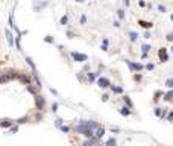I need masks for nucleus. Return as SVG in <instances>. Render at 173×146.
<instances>
[{
	"label": "nucleus",
	"instance_id": "obj_21",
	"mask_svg": "<svg viewBox=\"0 0 173 146\" xmlns=\"http://www.w3.org/2000/svg\"><path fill=\"white\" fill-rule=\"evenodd\" d=\"M117 17H118V20H125V9H117Z\"/></svg>",
	"mask_w": 173,
	"mask_h": 146
},
{
	"label": "nucleus",
	"instance_id": "obj_37",
	"mask_svg": "<svg viewBox=\"0 0 173 146\" xmlns=\"http://www.w3.org/2000/svg\"><path fill=\"white\" fill-rule=\"evenodd\" d=\"M167 120H169V122H173V111H172V113H169V116H167Z\"/></svg>",
	"mask_w": 173,
	"mask_h": 146
},
{
	"label": "nucleus",
	"instance_id": "obj_22",
	"mask_svg": "<svg viewBox=\"0 0 173 146\" xmlns=\"http://www.w3.org/2000/svg\"><path fill=\"white\" fill-rule=\"evenodd\" d=\"M123 102H125V105H126V106L132 108V100L129 99V96H125V97H123Z\"/></svg>",
	"mask_w": 173,
	"mask_h": 146
},
{
	"label": "nucleus",
	"instance_id": "obj_33",
	"mask_svg": "<svg viewBox=\"0 0 173 146\" xmlns=\"http://www.w3.org/2000/svg\"><path fill=\"white\" fill-rule=\"evenodd\" d=\"M159 96H161V91H155V97H153V100L157 102V100L159 99Z\"/></svg>",
	"mask_w": 173,
	"mask_h": 146
},
{
	"label": "nucleus",
	"instance_id": "obj_45",
	"mask_svg": "<svg viewBox=\"0 0 173 146\" xmlns=\"http://www.w3.org/2000/svg\"><path fill=\"white\" fill-rule=\"evenodd\" d=\"M138 5H140V6H146V3H144L143 0H140V2H138Z\"/></svg>",
	"mask_w": 173,
	"mask_h": 146
},
{
	"label": "nucleus",
	"instance_id": "obj_47",
	"mask_svg": "<svg viewBox=\"0 0 173 146\" xmlns=\"http://www.w3.org/2000/svg\"><path fill=\"white\" fill-rule=\"evenodd\" d=\"M170 20H172V21H173V14H172V15H170Z\"/></svg>",
	"mask_w": 173,
	"mask_h": 146
},
{
	"label": "nucleus",
	"instance_id": "obj_34",
	"mask_svg": "<svg viewBox=\"0 0 173 146\" xmlns=\"http://www.w3.org/2000/svg\"><path fill=\"white\" fill-rule=\"evenodd\" d=\"M167 40H169V41H173V32H169V33H167Z\"/></svg>",
	"mask_w": 173,
	"mask_h": 146
},
{
	"label": "nucleus",
	"instance_id": "obj_39",
	"mask_svg": "<svg viewBox=\"0 0 173 146\" xmlns=\"http://www.w3.org/2000/svg\"><path fill=\"white\" fill-rule=\"evenodd\" d=\"M112 24H114V27H120V26H122V24H120V21H118V20H115Z\"/></svg>",
	"mask_w": 173,
	"mask_h": 146
},
{
	"label": "nucleus",
	"instance_id": "obj_17",
	"mask_svg": "<svg viewBox=\"0 0 173 146\" xmlns=\"http://www.w3.org/2000/svg\"><path fill=\"white\" fill-rule=\"evenodd\" d=\"M164 85H165L167 88L173 90V78H167V79H165V82H164Z\"/></svg>",
	"mask_w": 173,
	"mask_h": 146
},
{
	"label": "nucleus",
	"instance_id": "obj_12",
	"mask_svg": "<svg viewBox=\"0 0 173 146\" xmlns=\"http://www.w3.org/2000/svg\"><path fill=\"white\" fill-rule=\"evenodd\" d=\"M86 78H88V82H94L96 78H99V73H86Z\"/></svg>",
	"mask_w": 173,
	"mask_h": 146
},
{
	"label": "nucleus",
	"instance_id": "obj_40",
	"mask_svg": "<svg viewBox=\"0 0 173 146\" xmlns=\"http://www.w3.org/2000/svg\"><path fill=\"white\" fill-rule=\"evenodd\" d=\"M61 130L64 131V132H68V131H70V128H68V126H61Z\"/></svg>",
	"mask_w": 173,
	"mask_h": 146
},
{
	"label": "nucleus",
	"instance_id": "obj_15",
	"mask_svg": "<svg viewBox=\"0 0 173 146\" xmlns=\"http://www.w3.org/2000/svg\"><path fill=\"white\" fill-rule=\"evenodd\" d=\"M164 100H167V102H172L173 100V90H170V91H167L164 94Z\"/></svg>",
	"mask_w": 173,
	"mask_h": 146
},
{
	"label": "nucleus",
	"instance_id": "obj_46",
	"mask_svg": "<svg viewBox=\"0 0 173 146\" xmlns=\"http://www.w3.org/2000/svg\"><path fill=\"white\" fill-rule=\"evenodd\" d=\"M74 2H78V3H84L85 0H74Z\"/></svg>",
	"mask_w": 173,
	"mask_h": 146
},
{
	"label": "nucleus",
	"instance_id": "obj_31",
	"mask_svg": "<svg viewBox=\"0 0 173 146\" xmlns=\"http://www.w3.org/2000/svg\"><path fill=\"white\" fill-rule=\"evenodd\" d=\"M29 119H27V117H21V119H18V120H17V123H26Z\"/></svg>",
	"mask_w": 173,
	"mask_h": 146
},
{
	"label": "nucleus",
	"instance_id": "obj_32",
	"mask_svg": "<svg viewBox=\"0 0 173 146\" xmlns=\"http://www.w3.org/2000/svg\"><path fill=\"white\" fill-rule=\"evenodd\" d=\"M17 131H18V126H11V128H9V132H12V134L17 132Z\"/></svg>",
	"mask_w": 173,
	"mask_h": 146
},
{
	"label": "nucleus",
	"instance_id": "obj_3",
	"mask_svg": "<svg viewBox=\"0 0 173 146\" xmlns=\"http://www.w3.org/2000/svg\"><path fill=\"white\" fill-rule=\"evenodd\" d=\"M97 85L100 88H108V87H111V81L105 76H99L97 78Z\"/></svg>",
	"mask_w": 173,
	"mask_h": 146
},
{
	"label": "nucleus",
	"instance_id": "obj_4",
	"mask_svg": "<svg viewBox=\"0 0 173 146\" xmlns=\"http://www.w3.org/2000/svg\"><path fill=\"white\" fill-rule=\"evenodd\" d=\"M15 75H12V72H8V73H3L0 76V84H5V82H9L11 79H14Z\"/></svg>",
	"mask_w": 173,
	"mask_h": 146
},
{
	"label": "nucleus",
	"instance_id": "obj_9",
	"mask_svg": "<svg viewBox=\"0 0 173 146\" xmlns=\"http://www.w3.org/2000/svg\"><path fill=\"white\" fill-rule=\"evenodd\" d=\"M118 113L122 114V116H125V117H128V116H131V108L125 105V106H122V108L118 110Z\"/></svg>",
	"mask_w": 173,
	"mask_h": 146
},
{
	"label": "nucleus",
	"instance_id": "obj_18",
	"mask_svg": "<svg viewBox=\"0 0 173 146\" xmlns=\"http://www.w3.org/2000/svg\"><path fill=\"white\" fill-rule=\"evenodd\" d=\"M0 126H3V128H11V126H12V122H11V120H2V122H0Z\"/></svg>",
	"mask_w": 173,
	"mask_h": 146
},
{
	"label": "nucleus",
	"instance_id": "obj_16",
	"mask_svg": "<svg viewBox=\"0 0 173 146\" xmlns=\"http://www.w3.org/2000/svg\"><path fill=\"white\" fill-rule=\"evenodd\" d=\"M111 91L115 93V94H120V93H123V88L122 87H117V85H111Z\"/></svg>",
	"mask_w": 173,
	"mask_h": 146
},
{
	"label": "nucleus",
	"instance_id": "obj_49",
	"mask_svg": "<svg viewBox=\"0 0 173 146\" xmlns=\"http://www.w3.org/2000/svg\"><path fill=\"white\" fill-rule=\"evenodd\" d=\"M100 146H106V145H100Z\"/></svg>",
	"mask_w": 173,
	"mask_h": 146
},
{
	"label": "nucleus",
	"instance_id": "obj_38",
	"mask_svg": "<svg viewBox=\"0 0 173 146\" xmlns=\"http://www.w3.org/2000/svg\"><path fill=\"white\" fill-rule=\"evenodd\" d=\"M100 49L103 50V52H106V50H108V44H102V46H100Z\"/></svg>",
	"mask_w": 173,
	"mask_h": 146
},
{
	"label": "nucleus",
	"instance_id": "obj_23",
	"mask_svg": "<svg viewBox=\"0 0 173 146\" xmlns=\"http://www.w3.org/2000/svg\"><path fill=\"white\" fill-rule=\"evenodd\" d=\"M157 9H158V12H159V14H164V12H167V8L164 6V5H161V3H159L158 6H157Z\"/></svg>",
	"mask_w": 173,
	"mask_h": 146
},
{
	"label": "nucleus",
	"instance_id": "obj_27",
	"mask_svg": "<svg viewBox=\"0 0 173 146\" xmlns=\"http://www.w3.org/2000/svg\"><path fill=\"white\" fill-rule=\"evenodd\" d=\"M27 91H31V93L33 94V96H37V90L33 88V87L31 85V84H29V85H27Z\"/></svg>",
	"mask_w": 173,
	"mask_h": 146
},
{
	"label": "nucleus",
	"instance_id": "obj_26",
	"mask_svg": "<svg viewBox=\"0 0 173 146\" xmlns=\"http://www.w3.org/2000/svg\"><path fill=\"white\" fill-rule=\"evenodd\" d=\"M155 114H157L158 117H163V108H159V106H157V108H155Z\"/></svg>",
	"mask_w": 173,
	"mask_h": 146
},
{
	"label": "nucleus",
	"instance_id": "obj_20",
	"mask_svg": "<svg viewBox=\"0 0 173 146\" xmlns=\"http://www.w3.org/2000/svg\"><path fill=\"white\" fill-rule=\"evenodd\" d=\"M150 49H152V46H150V44H143V46H141L143 53H149V52H150Z\"/></svg>",
	"mask_w": 173,
	"mask_h": 146
},
{
	"label": "nucleus",
	"instance_id": "obj_24",
	"mask_svg": "<svg viewBox=\"0 0 173 146\" xmlns=\"http://www.w3.org/2000/svg\"><path fill=\"white\" fill-rule=\"evenodd\" d=\"M96 140H97V138H96V137H93V138H90V140H86V142H85V143H84L82 146H93V143L96 142Z\"/></svg>",
	"mask_w": 173,
	"mask_h": 146
},
{
	"label": "nucleus",
	"instance_id": "obj_43",
	"mask_svg": "<svg viewBox=\"0 0 173 146\" xmlns=\"http://www.w3.org/2000/svg\"><path fill=\"white\" fill-rule=\"evenodd\" d=\"M56 110H58V104H53V105H52V111H53V113H55Z\"/></svg>",
	"mask_w": 173,
	"mask_h": 146
},
{
	"label": "nucleus",
	"instance_id": "obj_5",
	"mask_svg": "<svg viewBox=\"0 0 173 146\" xmlns=\"http://www.w3.org/2000/svg\"><path fill=\"white\" fill-rule=\"evenodd\" d=\"M158 57H159V61L161 63H167L169 61V55H167V49H159L158 50Z\"/></svg>",
	"mask_w": 173,
	"mask_h": 146
},
{
	"label": "nucleus",
	"instance_id": "obj_44",
	"mask_svg": "<svg viewBox=\"0 0 173 146\" xmlns=\"http://www.w3.org/2000/svg\"><path fill=\"white\" fill-rule=\"evenodd\" d=\"M123 3H125V6H126V8H128L129 5H131V2H129V0H123Z\"/></svg>",
	"mask_w": 173,
	"mask_h": 146
},
{
	"label": "nucleus",
	"instance_id": "obj_41",
	"mask_svg": "<svg viewBox=\"0 0 173 146\" xmlns=\"http://www.w3.org/2000/svg\"><path fill=\"white\" fill-rule=\"evenodd\" d=\"M108 99H109V96H108V94H103V96H102V100H103V102H106Z\"/></svg>",
	"mask_w": 173,
	"mask_h": 146
},
{
	"label": "nucleus",
	"instance_id": "obj_13",
	"mask_svg": "<svg viewBox=\"0 0 173 146\" xmlns=\"http://www.w3.org/2000/svg\"><path fill=\"white\" fill-rule=\"evenodd\" d=\"M26 63L31 65V69L33 70V73H37V67H35V64H33V61H32V58L31 57H26Z\"/></svg>",
	"mask_w": 173,
	"mask_h": 146
},
{
	"label": "nucleus",
	"instance_id": "obj_42",
	"mask_svg": "<svg viewBox=\"0 0 173 146\" xmlns=\"http://www.w3.org/2000/svg\"><path fill=\"white\" fill-rule=\"evenodd\" d=\"M134 79L135 81H141V75H134Z\"/></svg>",
	"mask_w": 173,
	"mask_h": 146
},
{
	"label": "nucleus",
	"instance_id": "obj_19",
	"mask_svg": "<svg viewBox=\"0 0 173 146\" xmlns=\"http://www.w3.org/2000/svg\"><path fill=\"white\" fill-rule=\"evenodd\" d=\"M67 23H68V15L65 14V15H62V17H61V20H59V24H61V26H65Z\"/></svg>",
	"mask_w": 173,
	"mask_h": 146
},
{
	"label": "nucleus",
	"instance_id": "obj_30",
	"mask_svg": "<svg viewBox=\"0 0 173 146\" xmlns=\"http://www.w3.org/2000/svg\"><path fill=\"white\" fill-rule=\"evenodd\" d=\"M44 41L46 43H53V38H52L50 35H47V37H44Z\"/></svg>",
	"mask_w": 173,
	"mask_h": 146
},
{
	"label": "nucleus",
	"instance_id": "obj_8",
	"mask_svg": "<svg viewBox=\"0 0 173 146\" xmlns=\"http://www.w3.org/2000/svg\"><path fill=\"white\" fill-rule=\"evenodd\" d=\"M128 37H129V41L131 43H137L138 41V33L135 31H129L128 32Z\"/></svg>",
	"mask_w": 173,
	"mask_h": 146
},
{
	"label": "nucleus",
	"instance_id": "obj_11",
	"mask_svg": "<svg viewBox=\"0 0 173 146\" xmlns=\"http://www.w3.org/2000/svg\"><path fill=\"white\" fill-rule=\"evenodd\" d=\"M82 122H84V125L86 128H90V130H96V128H97V123L93 122V120H82Z\"/></svg>",
	"mask_w": 173,
	"mask_h": 146
},
{
	"label": "nucleus",
	"instance_id": "obj_35",
	"mask_svg": "<svg viewBox=\"0 0 173 146\" xmlns=\"http://www.w3.org/2000/svg\"><path fill=\"white\" fill-rule=\"evenodd\" d=\"M55 125H56L58 128H61V126H62V120H61V119H58V120L55 122Z\"/></svg>",
	"mask_w": 173,
	"mask_h": 146
},
{
	"label": "nucleus",
	"instance_id": "obj_48",
	"mask_svg": "<svg viewBox=\"0 0 173 146\" xmlns=\"http://www.w3.org/2000/svg\"><path fill=\"white\" fill-rule=\"evenodd\" d=\"M170 52H173V46H172V47H170Z\"/></svg>",
	"mask_w": 173,
	"mask_h": 146
},
{
	"label": "nucleus",
	"instance_id": "obj_6",
	"mask_svg": "<svg viewBox=\"0 0 173 146\" xmlns=\"http://www.w3.org/2000/svg\"><path fill=\"white\" fill-rule=\"evenodd\" d=\"M35 104H37V108L38 110H44V105H46V100H44V97L43 96H35Z\"/></svg>",
	"mask_w": 173,
	"mask_h": 146
},
{
	"label": "nucleus",
	"instance_id": "obj_28",
	"mask_svg": "<svg viewBox=\"0 0 173 146\" xmlns=\"http://www.w3.org/2000/svg\"><path fill=\"white\" fill-rule=\"evenodd\" d=\"M153 69H155V64H152V63H149V64L144 65V70H153Z\"/></svg>",
	"mask_w": 173,
	"mask_h": 146
},
{
	"label": "nucleus",
	"instance_id": "obj_14",
	"mask_svg": "<svg viewBox=\"0 0 173 146\" xmlns=\"http://www.w3.org/2000/svg\"><path fill=\"white\" fill-rule=\"evenodd\" d=\"M94 134H96V136H94L96 138H102V137H103V134H105V130H103V128H97Z\"/></svg>",
	"mask_w": 173,
	"mask_h": 146
},
{
	"label": "nucleus",
	"instance_id": "obj_10",
	"mask_svg": "<svg viewBox=\"0 0 173 146\" xmlns=\"http://www.w3.org/2000/svg\"><path fill=\"white\" fill-rule=\"evenodd\" d=\"M138 24L143 26L144 29H152V26H153L152 21H144V20H138Z\"/></svg>",
	"mask_w": 173,
	"mask_h": 146
},
{
	"label": "nucleus",
	"instance_id": "obj_7",
	"mask_svg": "<svg viewBox=\"0 0 173 146\" xmlns=\"http://www.w3.org/2000/svg\"><path fill=\"white\" fill-rule=\"evenodd\" d=\"M5 35H6V40H8V43H9V46H14V44H15V40H14L12 32H11L9 29H6V31H5Z\"/></svg>",
	"mask_w": 173,
	"mask_h": 146
},
{
	"label": "nucleus",
	"instance_id": "obj_36",
	"mask_svg": "<svg viewBox=\"0 0 173 146\" xmlns=\"http://www.w3.org/2000/svg\"><path fill=\"white\" fill-rule=\"evenodd\" d=\"M152 35H150V32H144V35H143V38H146V40H149Z\"/></svg>",
	"mask_w": 173,
	"mask_h": 146
},
{
	"label": "nucleus",
	"instance_id": "obj_2",
	"mask_svg": "<svg viewBox=\"0 0 173 146\" xmlns=\"http://www.w3.org/2000/svg\"><path fill=\"white\" fill-rule=\"evenodd\" d=\"M71 58L76 61V63H85L86 59H88V57H86L85 53H79V52H71Z\"/></svg>",
	"mask_w": 173,
	"mask_h": 146
},
{
	"label": "nucleus",
	"instance_id": "obj_25",
	"mask_svg": "<svg viewBox=\"0 0 173 146\" xmlns=\"http://www.w3.org/2000/svg\"><path fill=\"white\" fill-rule=\"evenodd\" d=\"M106 146H117V142H115V138L111 137V138H109L108 142H106Z\"/></svg>",
	"mask_w": 173,
	"mask_h": 146
},
{
	"label": "nucleus",
	"instance_id": "obj_29",
	"mask_svg": "<svg viewBox=\"0 0 173 146\" xmlns=\"http://www.w3.org/2000/svg\"><path fill=\"white\" fill-rule=\"evenodd\" d=\"M80 24H82V26H84V24H86V15H85V14H84L82 17H80Z\"/></svg>",
	"mask_w": 173,
	"mask_h": 146
},
{
	"label": "nucleus",
	"instance_id": "obj_1",
	"mask_svg": "<svg viewBox=\"0 0 173 146\" xmlns=\"http://www.w3.org/2000/svg\"><path fill=\"white\" fill-rule=\"evenodd\" d=\"M125 63L128 64L129 70L134 72V73H138V72H143V70H144V65H143L141 63H134V61H131V59H126Z\"/></svg>",
	"mask_w": 173,
	"mask_h": 146
}]
</instances>
